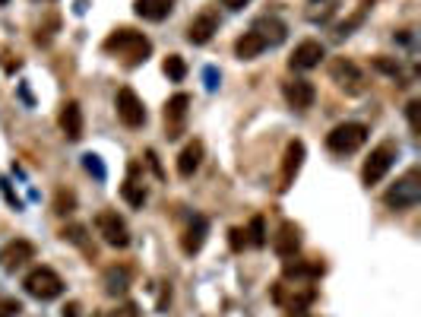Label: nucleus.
<instances>
[{
  "label": "nucleus",
  "mask_w": 421,
  "mask_h": 317,
  "mask_svg": "<svg viewBox=\"0 0 421 317\" xmlns=\"http://www.w3.org/2000/svg\"><path fill=\"white\" fill-rule=\"evenodd\" d=\"M215 32H219V16H215L213 10H206V13H200V16H193L190 19V26H187V42L206 44Z\"/></svg>",
  "instance_id": "nucleus-15"
},
{
  "label": "nucleus",
  "mask_w": 421,
  "mask_h": 317,
  "mask_svg": "<svg viewBox=\"0 0 421 317\" xmlns=\"http://www.w3.org/2000/svg\"><path fill=\"white\" fill-rule=\"evenodd\" d=\"M95 229H99L101 241L111 247H127L130 245V229L124 222V216H117L115 209H101L95 216Z\"/></svg>",
  "instance_id": "nucleus-8"
},
{
  "label": "nucleus",
  "mask_w": 421,
  "mask_h": 317,
  "mask_svg": "<svg viewBox=\"0 0 421 317\" xmlns=\"http://www.w3.org/2000/svg\"><path fill=\"white\" fill-rule=\"evenodd\" d=\"M206 235H209V219L206 216H193L190 225L184 229V235H181V251L197 254L203 245H206Z\"/></svg>",
  "instance_id": "nucleus-17"
},
{
  "label": "nucleus",
  "mask_w": 421,
  "mask_h": 317,
  "mask_svg": "<svg viewBox=\"0 0 421 317\" xmlns=\"http://www.w3.org/2000/svg\"><path fill=\"white\" fill-rule=\"evenodd\" d=\"M29 260H35V245L26 241V238H13V241H7V245L0 247V267L7 270V273L26 267Z\"/></svg>",
  "instance_id": "nucleus-11"
},
{
  "label": "nucleus",
  "mask_w": 421,
  "mask_h": 317,
  "mask_svg": "<svg viewBox=\"0 0 421 317\" xmlns=\"http://www.w3.org/2000/svg\"><path fill=\"white\" fill-rule=\"evenodd\" d=\"M374 67L383 73H393V76L399 73V64H396V60H386V58H374Z\"/></svg>",
  "instance_id": "nucleus-32"
},
{
  "label": "nucleus",
  "mask_w": 421,
  "mask_h": 317,
  "mask_svg": "<svg viewBox=\"0 0 421 317\" xmlns=\"http://www.w3.org/2000/svg\"><path fill=\"white\" fill-rule=\"evenodd\" d=\"M329 79H333L336 86L342 89V92H349V95H361L364 92V73L352 58H333V60H329Z\"/></svg>",
  "instance_id": "nucleus-7"
},
{
  "label": "nucleus",
  "mask_w": 421,
  "mask_h": 317,
  "mask_svg": "<svg viewBox=\"0 0 421 317\" xmlns=\"http://www.w3.org/2000/svg\"><path fill=\"white\" fill-rule=\"evenodd\" d=\"M60 238H64V241H70V245H76L79 251L86 254L89 260H95V247H92V241H89V238H86V225H79V222L64 225V231H60Z\"/></svg>",
  "instance_id": "nucleus-24"
},
{
  "label": "nucleus",
  "mask_w": 421,
  "mask_h": 317,
  "mask_svg": "<svg viewBox=\"0 0 421 317\" xmlns=\"http://www.w3.org/2000/svg\"><path fill=\"white\" fill-rule=\"evenodd\" d=\"M101 48H105L108 54H115L124 67H140V64H146V58L152 54V42L136 29H115L105 38Z\"/></svg>",
  "instance_id": "nucleus-1"
},
{
  "label": "nucleus",
  "mask_w": 421,
  "mask_h": 317,
  "mask_svg": "<svg viewBox=\"0 0 421 317\" xmlns=\"http://www.w3.org/2000/svg\"><path fill=\"white\" fill-rule=\"evenodd\" d=\"M3 3H10V0H0V7H3Z\"/></svg>",
  "instance_id": "nucleus-37"
},
{
  "label": "nucleus",
  "mask_w": 421,
  "mask_h": 317,
  "mask_svg": "<svg viewBox=\"0 0 421 317\" xmlns=\"http://www.w3.org/2000/svg\"><path fill=\"white\" fill-rule=\"evenodd\" d=\"M73 209H76V194L60 188L58 194H54V213H58V216H70Z\"/></svg>",
  "instance_id": "nucleus-26"
},
{
  "label": "nucleus",
  "mask_w": 421,
  "mask_h": 317,
  "mask_svg": "<svg viewBox=\"0 0 421 317\" xmlns=\"http://www.w3.org/2000/svg\"><path fill=\"white\" fill-rule=\"evenodd\" d=\"M301 162H304V143H301V140H292V143L286 146V156H282V178H279V190L292 188L295 174L301 172Z\"/></svg>",
  "instance_id": "nucleus-14"
},
{
  "label": "nucleus",
  "mask_w": 421,
  "mask_h": 317,
  "mask_svg": "<svg viewBox=\"0 0 421 317\" xmlns=\"http://www.w3.org/2000/svg\"><path fill=\"white\" fill-rule=\"evenodd\" d=\"M229 245H231V251H244V247H247V231H244V229H231L229 231Z\"/></svg>",
  "instance_id": "nucleus-29"
},
{
  "label": "nucleus",
  "mask_w": 421,
  "mask_h": 317,
  "mask_svg": "<svg viewBox=\"0 0 421 317\" xmlns=\"http://www.w3.org/2000/svg\"><path fill=\"white\" fill-rule=\"evenodd\" d=\"M247 245H254V247H263L266 245V225H263V216H254L250 219V225L247 229Z\"/></svg>",
  "instance_id": "nucleus-27"
},
{
  "label": "nucleus",
  "mask_w": 421,
  "mask_h": 317,
  "mask_svg": "<svg viewBox=\"0 0 421 317\" xmlns=\"http://www.w3.org/2000/svg\"><path fill=\"white\" fill-rule=\"evenodd\" d=\"M254 32H257V35L266 42V48H270V44L286 42V32L288 29H286V22L276 19V16H263V19L254 22Z\"/></svg>",
  "instance_id": "nucleus-20"
},
{
  "label": "nucleus",
  "mask_w": 421,
  "mask_h": 317,
  "mask_svg": "<svg viewBox=\"0 0 421 317\" xmlns=\"http://www.w3.org/2000/svg\"><path fill=\"white\" fill-rule=\"evenodd\" d=\"M418 108H421V101H418V99H412V101H408V105H406V115H408V127H412L415 133H418V130H421V124H418Z\"/></svg>",
  "instance_id": "nucleus-30"
},
{
  "label": "nucleus",
  "mask_w": 421,
  "mask_h": 317,
  "mask_svg": "<svg viewBox=\"0 0 421 317\" xmlns=\"http://www.w3.org/2000/svg\"><path fill=\"white\" fill-rule=\"evenodd\" d=\"M203 140H190V143L181 149V156H178V174L181 178H190L197 168H200V162H203Z\"/></svg>",
  "instance_id": "nucleus-19"
},
{
  "label": "nucleus",
  "mask_w": 421,
  "mask_h": 317,
  "mask_svg": "<svg viewBox=\"0 0 421 317\" xmlns=\"http://www.w3.org/2000/svg\"><path fill=\"white\" fill-rule=\"evenodd\" d=\"M19 311H22V304L16 298H0V317H13Z\"/></svg>",
  "instance_id": "nucleus-31"
},
{
  "label": "nucleus",
  "mask_w": 421,
  "mask_h": 317,
  "mask_svg": "<svg viewBox=\"0 0 421 317\" xmlns=\"http://www.w3.org/2000/svg\"><path fill=\"white\" fill-rule=\"evenodd\" d=\"M282 95H286V101L292 105L295 111H304V108H311L314 105V99H317V89H314V83L311 79H288L286 86H282Z\"/></svg>",
  "instance_id": "nucleus-12"
},
{
  "label": "nucleus",
  "mask_w": 421,
  "mask_h": 317,
  "mask_svg": "<svg viewBox=\"0 0 421 317\" xmlns=\"http://www.w3.org/2000/svg\"><path fill=\"white\" fill-rule=\"evenodd\" d=\"M272 251H276L282 260L295 257V254L301 251V229H298V225H295V222L279 225V231L272 235Z\"/></svg>",
  "instance_id": "nucleus-13"
},
{
  "label": "nucleus",
  "mask_w": 421,
  "mask_h": 317,
  "mask_svg": "<svg viewBox=\"0 0 421 317\" xmlns=\"http://www.w3.org/2000/svg\"><path fill=\"white\" fill-rule=\"evenodd\" d=\"M263 51H266V42H263V38H260L254 29L244 32V35L235 42V54H238L241 60H254V58H260Z\"/></svg>",
  "instance_id": "nucleus-22"
},
{
  "label": "nucleus",
  "mask_w": 421,
  "mask_h": 317,
  "mask_svg": "<svg viewBox=\"0 0 421 317\" xmlns=\"http://www.w3.org/2000/svg\"><path fill=\"white\" fill-rule=\"evenodd\" d=\"M323 60V44L320 42H301L298 48L292 51V58H288V67L292 70H314V67H320Z\"/></svg>",
  "instance_id": "nucleus-16"
},
{
  "label": "nucleus",
  "mask_w": 421,
  "mask_h": 317,
  "mask_svg": "<svg viewBox=\"0 0 421 317\" xmlns=\"http://www.w3.org/2000/svg\"><path fill=\"white\" fill-rule=\"evenodd\" d=\"M60 130H64L67 140H79L83 137V127H86V121H83V108H79V101H64V108H60Z\"/></svg>",
  "instance_id": "nucleus-18"
},
{
  "label": "nucleus",
  "mask_w": 421,
  "mask_h": 317,
  "mask_svg": "<svg viewBox=\"0 0 421 317\" xmlns=\"http://www.w3.org/2000/svg\"><path fill=\"white\" fill-rule=\"evenodd\" d=\"M121 194H124V200H127L130 206H143V203H146V188H143V184H140L136 178H127V181H124Z\"/></svg>",
  "instance_id": "nucleus-25"
},
{
  "label": "nucleus",
  "mask_w": 421,
  "mask_h": 317,
  "mask_svg": "<svg viewBox=\"0 0 421 317\" xmlns=\"http://www.w3.org/2000/svg\"><path fill=\"white\" fill-rule=\"evenodd\" d=\"M101 286H105V295H124L130 288V270L127 267H108L101 273Z\"/></svg>",
  "instance_id": "nucleus-21"
},
{
  "label": "nucleus",
  "mask_w": 421,
  "mask_h": 317,
  "mask_svg": "<svg viewBox=\"0 0 421 317\" xmlns=\"http://www.w3.org/2000/svg\"><path fill=\"white\" fill-rule=\"evenodd\" d=\"M187 108H190V95L187 92H178L165 101V133H168V140H178L184 133Z\"/></svg>",
  "instance_id": "nucleus-10"
},
{
  "label": "nucleus",
  "mask_w": 421,
  "mask_h": 317,
  "mask_svg": "<svg viewBox=\"0 0 421 317\" xmlns=\"http://www.w3.org/2000/svg\"><path fill=\"white\" fill-rule=\"evenodd\" d=\"M86 168H89V172H95L99 178H105V168L99 165V156H86Z\"/></svg>",
  "instance_id": "nucleus-34"
},
{
  "label": "nucleus",
  "mask_w": 421,
  "mask_h": 317,
  "mask_svg": "<svg viewBox=\"0 0 421 317\" xmlns=\"http://www.w3.org/2000/svg\"><path fill=\"white\" fill-rule=\"evenodd\" d=\"M22 286H26V292H29L32 298H38V302H54V298L64 292V279H60V273L54 267H35L29 270V276L22 279Z\"/></svg>",
  "instance_id": "nucleus-6"
},
{
  "label": "nucleus",
  "mask_w": 421,
  "mask_h": 317,
  "mask_svg": "<svg viewBox=\"0 0 421 317\" xmlns=\"http://www.w3.org/2000/svg\"><path fill=\"white\" fill-rule=\"evenodd\" d=\"M111 317H140V311H136V304H124V308L111 311Z\"/></svg>",
  "instance_id": "nucleus-33"
},
{
  "label": "nucleus",
  "mask_w": 421,
  "mask_h": 317,
  "mask_svg": "<svg viewBox=\"0 0 421 317\" xmlns=\"http://www.w3.org/2000/svg\"><path fill=\"white\" fill-rule=\"evenodd\" d=\"M364 143H368V127L358 121H345L327 133V149L336 152V156H352V152H358Z\"/></svg>",
  "instance_id": "nucleus-4"
},
{
  "label": "nucleus",
  "mask_w": 421,
  "mask_h": 317,
  "mask_svg": "<svg viewBox=\"0 0 421 317\" xmlns=\"http://www.w3.org/2000/svg\"><path fill=\"white\" fill-rule=\"evenodd\" d=\"M317 298V288L311 286V279H295V282H276L272 286V302L279 304V308H286V311H304L311 308Z\"/></svg>",
  "instance_id": "nucleus-3"
},
{
  "label": "nucleus",
  "mask_w": 421,
  "mask_h": 317,
  "mask_svg": "<svg viewBox=\"0 0 421 317\" xmlns=\"http://www.w3.org/2000/svg\"><path fill=\"white\" fill-rule=\"evenodd\" d=\"M399 158V146L393 143V140H383L380 146H374L371 156H368V162H364L361 168V181L368 184V188H374V184H380V181L386 178V172L393 168V162Z\"/></svg>",
  "instance_id": "nucleus-5"
},
{
  "label": "nucleus",
  "mask_w": 421,
  "mask_h": 317,
  "mask_svg": "<svg viewBox=\"0 0 421 317\" xmlns=\"http://www.w3.org/2000/svg\"><path fill=\"white\" fill-rule=\"evenodd\" d=\"M383 203L396 213L412 209L421 203V168H408L402 178H396V184H390L383 194Z\"/></svg>",
  "instance_id": "nucleus-2"
},
{
  "label": "nucleus",
  "mask_w": 421,
  "mask_h": 317,
  "mask_svg": "<svg viewBox=\"0 0 421 317\" xmlns=\"http://www.w3.org/2000/svg\"><path fill=\"white\" fill-rule=\"evenodd\" d=\"M165 73H168V79H174V83H181V79L187 76V64L181 54H168L165 58Z\"/></svg>",
  "instance_id": "nucleus-28"
},
{
  "label": "nucleus",
  "mask_w": 421,
  "mask_h": 317,
  "mask_svg": "<svg viewBox=\"0 0 421 317\" xmlns=\"http://www.w3.org/2000/svg\"><path fill=\"white\" fill-rule=\"evenodd\" d=\"M247 3H250V0H222V7H225V10H244Z\"/></svg>",
  "instance_id": "nucleus-35"
},
{
  "label": "nucleus",
  "mask_w": 421,
  "mask_h": 317,
  "mask_svg": "<svg viewBox=\"0 0 421 317\" xmlns=\"http://www.w3.org/2000/svg\"><path fill=\"white\" fill-rule=\"evenodd\" d=\"M115 108H117V117H121L124 127L136 130L146 124V108H143V99L133 92L130 86L117 89V99H115Z\"/></svg>",
  "instance_id": "nucleus-9"
},
{
  "label": "nucleus",
  "mask_w": 421,
  "mask_h": 317,
  "mask_svg": "<svg viewBox=\"0 0 421 317\" xmlns=\"http://www.w3.org/2000/svg\"><path fill=\"white\" fill-rule=\"evenodd\" d=\"M64 317H79V304H76V302L67 304V308H64Z\"/></svg>",
  "instance_id": "nucleus-36"
},
{
  "label": "nucleus",
  "mask_w": 421,
  "mask_h": 317,
  "mask_svg": "<svg viewBox=\"0 0 421 317\" xmlns=\"http://www.w3.org/2000/svg\"><path fill=\"white\" fill-rule=\"evenodd\" d=\"M133 10H136V16H143V19H149V22H158L172 13V0H136Z\"/></svg>",
  "instance_id": "nucleus-23"
}]
</instances>
